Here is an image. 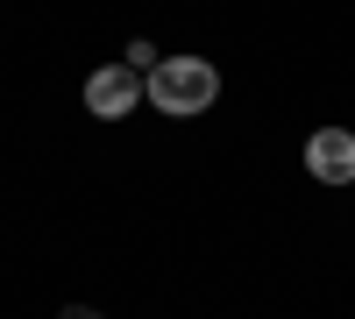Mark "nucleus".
Segmentation results:
<instances>
[{
  "instance_id": "f257e3e1",
  "label": "nucleus",
  "mask_w": 355,
  "mask_h": 319,
  "mask_svg": "<svg viewBox=\"0 0 355 319\" xmlns=\"http://www.w3.org/2000/svg\"><path fill=\"white\" fill-rule=\"evenodd\" d=\"M142 93H150L164 113L185 121V113H206V107L220 100V71L206 64V57H164V64L142 78Z\"/></svg>"
},
{
  "instance_id": "f03ea898",
  "label": "nucleus",
  "mask_w": 355,
  "mask_h": 319,
  "mask_svg": "<svg viewBox=\"0 0 355 319\" xmlns=\"http://www.w3.org/2000/svg\"><path fill=\"white\" fill-rule=\"evenodd\" d=\"M135 100H142V71H128V64H107V71L85 78V107H93L100 121H121V113H135Z\"/></svg>"
},
{
  "instance_id": "7ed1b4c3",
  "label": "nucleus",
  "mask_w": 355,
  "mask_h": 319,
  "mask_svg": "<svg viewBox=\"0 0 355 319\" xmlns=\"http://www.w3.org/2000/svg\"><path fill=\"white\" fill-rule=\"evenodd\" d=\"M306 170L320 185H355V135L348 128H320L306 142Z\"/></svg>"
},
{
  "instance_id": "20e7f679",
  "label": "nucleus",
  "mask_w": 355,
  "mask_h": 319,
  "mask_svg": "<svg viewBox=\"0 0 355 319\" xmlns=\"http://www.w3.org/2000/svg\"><path fill=\"white\" fill-rule=\"evenodd\" d=\"M128 71H157V43H128Z\"/></svg>"
},
{
  "instance_id": "39448f33",
  "label": "nucleus",
  "mask_w": 355,
  "mask_h": 319,
  "mask_svg": "<svg viewBox=\"0 0 355 319\" xmlns=\"http://www.w3.org/2000/svg\"><path fill=\"white\" fill-rule=\"evenodd\" d=\"M64 319H100V312H85V305H71V312H64Z\"/></svg>"
}]
</instances>
